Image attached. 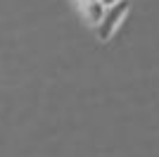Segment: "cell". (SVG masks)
<instances>
[{
  "instance_id": "cell-3",
  "label": "cell",
  "mask_w": 159,
  "mask_h": 157,
  "mask_svg": "<svg viewBox=\"0 0 159 157\" xmlns=\"http://www.w3.org/2000/svg\"><path fill=\"white\" fill-rule=\"evenodd\" d=\"M100 2H102V5H105L107 10H109V7H114V5H119L121 0H100Z\"/></svg>"
},
{
  "instance_id": "cell-2",
  "label": "cell",
  "mask_w": 159,
  "mask_h": 157,
  "mask_svg": "<svg viewBox=\"0 0 159 157\" xmlns=\"http://www.w3.org/2000/svg\"><path fill=\"white\" fill-rule=\"evenodd\" d=\"M83 14H86L88 24L98 29L102 24V19H105V14H107V7L100 0H83Z\"/></svg>"
},
{
  "instance_id": "cell-1",
  "label": "cell",
  "mask_w": 159,
  "mask_h": 157,
  "mask_svg": "<svg viewBox=\"0 0 159 157\" xmlns=\"http://www.w3.org/2000/svg\"><path fill=\"white\" fill-rule=\"evenodd\" d=\"M128 14V0H121L119 5H114L107 10L105 19H102V24L98 26V36L100 40H109L114 36V31L119 29V24L124 21V17Z\"/></svg>"
}]
</instances>
